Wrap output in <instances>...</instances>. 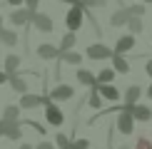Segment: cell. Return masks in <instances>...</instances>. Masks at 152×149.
<instances>
[{
	"label": "cell",
	"instance_id": "6da1fadb",
	"mask_svg": "<svg viewBox=\"0 0 152 149\" xmlns=\"http://www.w3.org/2000/svg\"><path fill=\"white\" fill-rule=\"evenodd\" d=\"M82 17H85V8H82L80 3H72V8L67 10V15H65V25H67V30L77 33L80 25H82Z\"/></svg>",
	"mask_w": 152,
	"mask_h": 149
},
{
	"label": "cell",
	"instance_id": "7a4b0ae2",
	"mask_svg": "<svg viewBox=\"0 0 152 149\" xmlns=\"http://www.w3.org/2000/svg\"><path fill=\"white\" fill-rule=\"evenodd\" d=\"M115 129H117L120 134H125V137H130L132 132H135V117H132V112H127V109H120L117 122H115Z\"/></svg>",
	"mask_w": 152,
	"mask_h": 149
},
{
	"label": "cell",
	"instance_id": "3957f363",
	"mask_svg": "<svg viewBox=\"0 0 152 149\" xmlns=\"http://www.w3.org/2000/svg\"><path fill=\"white\" fill-rule=\"evenodd\" d=\"M3 139H10V142L23 139V127H20V119H3Z\"/></svg>",
	"mask_w": 152,
	"mask_h": 149
},
{
	"label": "cell",
	"instance_id": "277c9868",
	"mask_svg": "<svg viewBox=\"0 0 152 149\" xmlns=\"http://www.w3.org/2000/svg\"><path fill=\"white\" fill-rule=\"evenodd\" d=\"M42 107H45V122L50 124V127H60L62 124V109L58 107V104H53V99H48Z\"/></svg>",
	"mask_w": 152,
	"mask_h": 149
},
{
	"label": "cell",
	"instance_id": "5b68a950",
	"mask_svg": "<svg viewBox=\"0 0 152 149\" xmlns=\"http://www.w3.org/2000/svg\"><path fill=\"white\" fill-rule=\"evenodd\" d=\"M30 22L35 25L37 30H40V33H53L55 30V22H53V17L50 15H45V12H33V17H30Z\"/></svg>",
	"mask_w": 152,
	"mask_h": 149
},
{
	"label": "cell",
	"instance_id": "8992f818",
	"mask_svg": "<svg viewBox=\"0 0 152 149\" xmlns=\"http://www.w3.org/2000/svg\"><path fill=\"white\" fill-rule=\"evenodd\" d=\"M45 102H48V97H42V95L23 92V99H20V104H18V107H20V109H35V107H40V104H45Z\"/></svg>",
	"mask_w": 152,
	"mask_h": 149
},
{
	"label": "cell",
	"instance_id": "52a82bcc",
	"mask_svg": "<svg viewBox=\"0 0 152 149\" xmlns=\"http://www.w3.org/2000/svg\"><path fill=\"white\" fill-rule=\"evenodd\" d=\"M72 97H75V87L70 85H58L48 95V99H58V102H65V99H72Z\"/></svg>",
	"mask_w": 152,
	"mask_h": 149
},
{
	"label": "cell",
	"instance_id": "ba28073f",
	"mask_svg": "<svg viewBox=\"0 0 152 149\" xmlns=\"http://www.w3.org/2000/svg\"><path fill=\"white\" fill-rule=\"evenodd\" d=\"M112 50L105 47L102 42H92V45H87V57L90 60H110Z\"/></svg>",
	"mask_w": 152,
	"mask_h": 149
},
{
	"label": "cell",
	"instance_id": "9c48e42d",
	"mask_svg": "<svg viewBox=\"0 0 152 149\" xmlns=\"http://www.w3.org/2000/svg\"><path fill=\"white\" fill-rule=\"evenodd\" d=\"M30 17H33V10H28V8H15L10 12V22L15 25V27H23V25H28L30 22Z\"/></svg>",
	"mask_w": 152,
	"mask_h": 149
},
{
	"label": "cell",
	"instance_id": "30bf717a",
	"mask_svg": "<svg viewBox=\"0 0 152 149\" xmlns=\"http://www.w3.org/2000/svg\"><path fill=\"white\" fill-rule=\"evenodd\" d=\"M95 90L100 92V97L110 99V102H117V99H120V90H117L115 85H110V82H100V85H95Z\"/></svg>",
	"mask_w": 152,
	"mask_h": 149
},
{
	"label": "cell",
	"instance_id": "8fae6325",
	"mask_svg": "<svg viewBox=\"0 0 152 149\" xmlns=\"http://www.w3.org/2000/svg\"><path fill=\"white\" fill-rule=\"evenodd\" d=\"M8 82H10V87L15 92H28V74H20V72H12L10 77H8Z\"/></svg>",
	"mask_w": 152,
	"mask_h": 149
},
{
	"label": "cell",
	"instance_id": "7c38bea8",
	"mask_svg": "<svg viewBox=\"0 0 152 149\" xmlns=\"http://www.w3.org/2000/svg\"><path fill=\"white\" fill-rule=\"evenodd\" d=\"M132 117H135L137 122H150L152 119V107H147V104H132Z\"/></svg>",
	"mask_w": 152,
	"mask_h": 149
},
{
	"label": "cell",
	"instance_id": "4fadbf2b",
	"mask_svg": "<svg viewBox=\"0 0 152 149\" xmlns=\"http://www.w3.org/2000/svg\"><path fill=\"white\" fill-rule=\"evenodd\" d=\"M110 60H112V70H115V72H120V74H127L130 72V62L125 60L120 52H112Z\"/></svg>",
	"mask_w": 152,
	"mask_h": 149
},
{
	"label": "cell",
	"instance_id": "5bb4252c",
	"mask_svg": "<svg viewBox=\"0 0 152 149\" xmlns=\"http://www.w3.org/2000/svg\"><path fill=\"white\" fill-rule=\"evenodd\" d=\"M135 47V35H122V37H117V45H115V52L120 55H125V52H130V50Z\"/></svg>",
	"mask_w": 152,
	"mask_h": 149
},
{
	"label": "cell",
	"instance_id": "9a60e30c",
	"mask_svg": "<svg viewBox=\"0 0 152 149\" xmlns=\"http://www.w3.org/2000/svg\"><path fill=\"white\" fill-rule=\"evenodd\" d=\"M37 55H40L42 60H58V55H60V50L55 47V45H50V42H42V45L37 47Z\"/></svg>",
	"mask_w": 152,
	"mask_h": 149
},
{
	"label": "cell",
	"instance_id": "2e32d148",
	"mask_svg": "<svg viewBox=\"0 0 152 149\" xmlns=\"http://www.w3.org/2000/svg\"><path fill=\"white\" fill-rule=\"evenodd\" d=\"M127 20H130L127 8H120L117 12H112V15H110V25H112V27H120V25H125Z\"/></svg>",
	"mask_w": 152,
	"mask_h": 149
},
{
	"label": "cell",
	"instance_id": "e0dca14e",
	"mask_svg": "<svg viewBox=\"0 0 152 149\" xmlns=\"http://www.w3.org/2000/svg\"><path fill=\"white\" fill-rule=\"evenodd\" d=\"M0 42H3L5 47H15L18 45V35L12 33V30H8V27H0Z\"/></svg>",
	"mask_w": 152,
	"mask_h": 149
},
{
	"label": "cell",
	"instance_id": "ac0fdd59",
	"mask_svg": "<svg viewBox=\"0 0 152 149\" xmlns=\"http://www.w3.org/2000/svg\"><path fill=\"white\" fill-rule=\"evenodd\" d=\"M20 60L23 57H18V55H8V57H5V72H8V77H10L12 72L20 70Z\"/></svg>",
	"mask_w": 152,
	"mask_h": 149
},
{
	"label": "cell",
	"instance_id": "d6986e66",
	"mask_svg": "<svg viewBox=\"0 0 152 149\" xmlns=\"http://www.w3.org/2000/svg\"><path fill=\"white\" fill-rule=\"evenodd\" d=\"M87 107L90 109H100L102 107V97H100V92L95 90V85L90 87V95H87Z\"/></svg>",
	"mask_w": 152,
	"mask_h": 149
},
{
	"label": "cell",
	"instance_id": "ffe728a7",
	"mask_svg": "<svg viewBox=\"0 0 152 149\" xmlns=\"http://www.w3.org/2000/svg\"><path fill=\"white\" fill-rule=\"evenodd\" d=\"M58 57H60L62 62H67V65H80V62H82V55L72 52V50H65V52H60Z\"/></svg>",
	"mask_w": 152,
	"mask_h": 149
},
{
	"label": "cell",
	"instance_id": "44dd1931",
	"mask_svg": "<svg viewBox=\"0 0 152 149\" xmlns=\"http://www.w3.org/2000/svg\"><path fill=\"white\" fill-rule=\"evenodd\" d=\"M77 80H80V85H85V87L97 85V80H95V74L90 70H77Z\"/></svg>",
	"mask_w": 152,
	"mask_h": 149
},
{
	"label": "cell",
	"instance_id": "7402d4cb",
	"mask_svg": "<svg viewBox=\"0 0 152 149\" xmlns=\"http://www.w3.org/2000/svg\"><path fill=\"white\" fill-rule=\"evenodd\" d=\"M140 95H142V87L140 85H132V87H127V92H125V102L135 104L137 99H140Z\"/></svg>",
	"mask_w": 152,
	"mask_h": 149
},
{
	"label": "cell",
	"instance_id": "603a6c76",
	"mask_svg": "<svg viewBox=\"0 0 152 149\" xmlns=\"http://www.w3.org/2000/svg\"><path fill=\"white\" fill-rule=\"evenodd\" d=\"M115 70H112V67H105V70H100L97 74H95V80H97V85L100 82H112V80H115Z\"/></svg>",
	"mask_w": 152,
	"mask_h": 149
},
{
	"label": "cell",
	"instance_id": "cb8c5ba5",
	"mask_svg": "<svg viewBox=\"0 0 152 149\" xmlns=\"http://www.w3.org/2000/svg\"><path fill=\"white\" fill-rule=\"evenodd\" d=\"M75 40H77V37H75V33H72V30H67V35L60 40V47H58V50H60V52H65V50H72Z\"/></svg>",
	"mask_w": 152,
	"mask_h": 149
},
{
	"label": "cell",
	"instance_id": "d4e9b609",
	"mask_svg": "<svg viewBox=\"0 0 152 149\" xmlns=\"http://www.w3.org/2000/svg\"><path fill=\"white\" fill-rule=\"evenodd\" d=\"M125 25L130 27V33H132V35H137V33H142V30H145V22H142L137 15H132V17H130V20L125 22Z\"/></svg>",
	"mask_w": 152,
	"mask_h": 149
},
{
	"label": "cell",
	"instance_id": "484cf974",
	"mask_svg": "<svg viewBox=\"0 0 152 149\" xmlns=\"http://www.w3.org/2000/svg\"><path fill=\"white\" fill-rule=\"evenodd\" d=\"M18 117H20V107L18 104H8L3 109V119H18Z\"/></svg>",
	"mask_w": 152,
	"mask_h": 149
},
{
	"label": "cell",
	"instance_id": "4316f807",
	"mask_svg": "<svg viewBox=\"0 0 152 149\" xmlns=\"http://www.w3.org/2000/svg\"><path fill=\"white\" fill-rule=\"evenodd\" d=\"M55 144H58L60 149H70V137H67V134H55Z\"/></svg>",
	"mask_w": 152,
	"mask_h": 149
},
{
	"label": "cell",
	"instance_id": "83f0119b",
	"mask_svg": "<svg viewBox=\"0 0 152 149\" xmlns=\"http://www.w3.org/2000/svg\"><path fill=\"white\" fill-rule=\"evenodd\" d=\"M127 12H130V17H132V15H137V17H142V15H145V3H137V5H130V8H127Z\"/></svg>",
	"mask_w": 152,
	"mask_h": 149
},
{
	"label": "cell",
	"instance_id": "f1b7e54d",
	"mask_svg": "<svg viewBox=\"0 0 152 149\" xmlns=\"http://www.w3.org/2000/svg\"><path fill=\"white\" fill-rule=\"evenodd\" d=\"M82 8H102V5H107V0H80Z\"/></svg>",
	"mask_w": 152,
	"mask_h": 149
},
{
	"label": "cell",
	"instance_id": "f546056e",
	"mask_svg": "<svg viewBox=\"0 0 152 149\" xmlns=\"http://www.w3.org/2000/svg\"><path fill=\"white\" fill-rule=\"evenodd\" d=\"M70 149H90V139H75L70 142Z\"/></svg>",
	"mask_w": 152,
	"mask_h": 149
},
{
	"label": "cell",
	"instance_id": "4dcf8cb0",
	"mask_svg": "<svg viewBox=\"0 0 152 149\" xmlns=\"http://www.w3.org/2000/svg\"><path fill=\"white\" fill-rule=\"evenodd\" d=\"M132 149H152V142L147 139V137H140V139H137V144L132 147Z\"/></svg>",
	"mask_w": 152,
	"mask_h": 149
},
{
	"label": "cell",
	"instance_id": "1f68e13d",
	"mask_svg": "<svg viewBox=\"0 0 152 149\" xmlns=\"http://www.w3.org/2000/svg\"><path fill=\"white\" fill-rule=\"evenodd\" d=\"M23 3L28 5V10H33V12H35V10H37V5H40V0H23Z\"/></svg>",
	"mask_w": 152,
	"mask_h": 149
},
{
	"label": "cell",
	"instance_id": "d6a6232c",
	"mask_svg": "<svg viewBox=\"0 0 152 149\" xmlns=\"http://www.w3.org/2000/svg\"><path fill=\"white\" fill-rule=\"evenodd\" d=\"M35 149H55V144H53V142H37Z\"/></svg>",
	"mask_w": 152,
	"mask_h": 149
},
{
	"label": "cell",
	"instance_id": "836d02e7",
	"mask_svg": "<svg viewBox=\"0 0 152 149\" xmlns=\"http://www.w3.org/2000/svg\"><path fill=\"white\" fill-rule=\"evenodd\" d=\"M145 72H147L150 77H152V60H147V62H145Z\"/></svg>",
	"mask_w": 152,
	"mask_h": 149
},
{
	"label": "cell",
	"instance_id": "e575fe53",
	"mask_svg": "<svg viewBox=\"0 0 152 149\" xmlns=\"http://www.w3.org/2000/svg\"><path fill=\"white\" fill-rule=\"evenodd\" d=\"M5 3H8V5H10V8H18V5H20V3H23V0H5Z\"/></svg>",
	"mask_w": 152,
	"mask_h": 149
},
{
	"label": "cell",
	"instance_id": "d590c367",
	"mask_svg": "<svg viewBox=\"0 0 152 149\" xmlns=\"http://www.w3.org/2000/svg\"><path fill=\"white\" fill-rule=\"evenodd\" d=\"M3 82H8V72H5V70H0V85H3Z\"/></svg>",
	"mask_w": 152,
	"mask_h": 149
},
{
	"label": "cell",
	"instance_id": "8d00e7d4",
	"mask_svg": "<svg viewBox=\"0 0 152 149\" xmlns=\"http://www.w3.org/2000/svg\"><path fill=\"white\" fill-rule=\"evenodd\" d=\"M60 3H67V5H72V3H80V0H60Z\"/></svg>",
	"mask_w": 152,
	"mask_h": 149
},
{
	"label": "cell",
	"instance_id": "74e56055",
	"mask_svg": "<svg viewBox=\"0 0 152 149\" xmlns=\"http://www.w3.org/2000/svg\"><path fill=\"white\" fill-rule=\"evenodd\" d=\"M147 97H150V99H152V85H150V87H147Z\"/></svg>",
	"mask_w": 152,
	"mask_h": 149
},
{
	"label": "cell",
	"instance_id": "f35d334b",
	"mask_svg": "<svg viewBox=\"0 0 152 149\" xmlns=\"http://www.w3.org/2000/svg\"><path fill=\"white\" fill-rule=\"evenodd\" d=\"M117 149H132V147H130V144H120Z\"/></svg>",
	"mask_w": 152,
	"mask_h": 149
},
{
	"label": "cell",
	"instance_id": "ab89813d",
	"mask_svg": "<svg viewBox=\"0 0 152 149\" xmlns=\"http://www.w3.org/2000/svg\"><path fill=\"white\" fill-rule=\"evenodd\" d=\"M20 149H35V147H30V144H20Z\"/></svg>",
	"mask_w": 152,
	"mask_h": 149
},
{
	"label": "cell",
	"instance_id": "60d3db41",
	"mask_svg": "<svg viewBox=\"0 0 152 149\" xmlns=\"http://www.w3.org/2000/svg\"><path fill=\"white\" fill-rule=\"evenodd\" d=\"M0 139H3V119H0Z\"/></svg>",
	"mask_w": 152,
	"mask_h": 149
},
{
	"label": "cell",
	"instance_id": "b9f144b4",
	"mask_svg": "<svg viewBox=\"0 0 152 149\" xmlns=\"http://www.w3.org/2000/svg\"><path fill=\"white\" fill-rule=\"evenodd\" d=\"M0 27H3V15H0Z\"/></svg>",
	"mask_w": 152,
	"mask_h": 149
},
{
	"label": "cell",
	"instance_id": "7bdbcfd3",
	"mask_svg": "<svg viewBox=\"0 0 152 149\" xmlns=\"http://www.w3.org/2000/svg\"><path fill=\"white\" fill-rule=\"evenodd\" d=\"M145 3H152V0H145Z\"/></svg>",
	"mask_w": 152,
	"mask_h": 149
}]
</instances>
